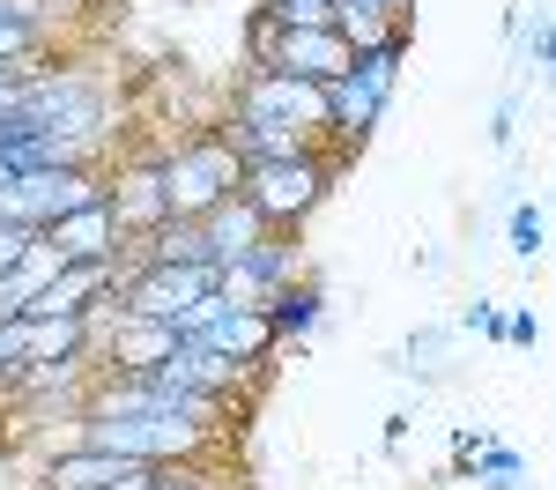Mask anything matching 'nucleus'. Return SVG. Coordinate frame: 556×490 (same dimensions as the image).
Masks as SVG:
<instances>
[{
	"label": "nucleus",
	"mask_w": 556,
	"mask_h": 490,
	"mask_svg": "<svg viewBox=\"0 0 556 490\" xmlns=\"http://www.w3.org/2000/svg\"><path fill=\"white\" fill-rule=\"evenodd\" d=\"M75 439L104 445V453H127V461H149V468H201V453L215 445L208 431L178 424L164 409H83Z\"/></svg>",
	"instance_id": "1"
},
{
	"label": "nucleus",
	"mask_w": 556,
	"mask_h": 490,
	"mask_svg": "<svg viewBox=\"0 0 556 490\" xmlns=\"http://www.w3.org/2000/svg\"><path fill=\"white\" fill-rule=\"evenodd\" d=\"M334 172H342V149H312V156H275V164H245L238 193L260 209L267 230H304L319 216V201L334 193Z\"/></svg>",
	"instance_id": "2"
},
{
	"label": "nucleus",
	"mask_w": 556,
	"mask_h": 490,
	"mask_svg": "<svg viewBox=\"0 0 556 490\" xmlns=\"http://www.w3.org/2000/svg\"><path fill=\"white\" fill-rule=\"evenodd\" d=\"M408 45H416V23L393 30L386 45H371V52H356V67H349L342 83H327V97H334V141H342V149H364L371 127L386 120V104H393V89H401Z\"/></svg>",
	"instance_id": "3"
},
{
	"label": "nucleus",
	"mask_w": 556,
	"mask_h": 490,
	"mask_svg": "<svg viewBox=\"0 0 556 490\" xmlns=\"http://www.w3.org/2000/svg\"><path fill=\"white\" fill-rule=\"evenodd\" d=\"M223 112H238V120H260V127L312 134V141H334V97H327V83H304V75L245 67Z\"/></svg>",
	"instance_id": "4"
},
{
	"label": "nucleus",
	"mask_w": 556,
	"mask_h": 490,
	"mask_svg": "<svg viewBox=\"0 0 556 490\" xmlns=\"http://www.w3.org/2000/svg\"><path fill=\"white\" fill-rule=\"evenodd\" d=\"M238 178H245V164L223 149V134L201 127L186 134L178 149H164V209L186 223H201L208 209H223L230 193H238Z\"/></svg>",
	"instance_id": "5"
},
{
	"label": "nucleus",
	"mask_w": 556,
	"mask_h": 490,
	"mask_svg": "<svg viewBox=\"0 0 556 490\" xmlns=\"http://www.w3.org/2000/svg\"><path fill=\"white\" fill-rule=\"evenodd\" d=\"M104 193V164H45V172H23L8 186L0 216L8 223H30V230H52L60 216H75Z\"/></svg>",
	"instance_id": "6"
},
{
	"label": "nucleus",
	"mask_w": 556,
	"mask_h": 490,
	"mask_svg": "<svg viewBox=\"0 0 556 490\" xmlns=\"http://www.w3.org/2000/svg\"><path fill=\"white\" fill-rule=\"evenodd\" d=\"M298 275H304L298 230H267L260 246H245L238 261L215 267V290H223L230 305H267V290H282V282H298Z\"/></svg>",
	"instance_id": "7"
},
{
	"label": "nucleus",
	"mask_w": 556,
	"mask_h": 490,
	"mask_svg": "<svg viewBox=\"0 0 556 490\" xmlns=\"http://www.w3.org/2000/svg\"><path fill=\"white\" fill-rule=\"evenodd\" d=\"M119 290H127V312H141V319H172V327H178V319H186V312L215 290V261L141 267V275H127Z\"/></svg>",
	"instance_id": "8"
},
{
	"label": "nucleus",
	"mask_w": 556,
	"mask_h": 490,
	"mask_svg": "<svg viewBox=\"0 0 556 490\" xmlns=\"http://www.w3.org/2000/svg\"><path fill=\"white\" fill-rule=\"evenodd\" d=\"M104 193H112V216H119L127 238L156 230V223L172 216V209H164V149H141V156L104 164Z\"/></svg>",
	"instance_id": "9"
},
{
	"label": "nucleus",
	"mask_w": 556,
	"mask_h": 490,
	"mask_svg": "<svg viewBox=\"0 0 556 490\" xmlns=\"http://www.w3.org/2000/svg\"><path fill=\"white\" fill-rule=\"evenodd\" d=\"M156 379H172V387H201V394H223L238 401V387L245 379H260V372H245V364H230L223 350H208L201 335H178V350L156 364Z\"/></svg>",
	"instance_id": "10"
},
{
	"label": "nucleus",
	"mask_w": 556,
	"mask_h": 490,
	"mask_svg": "<svg viewBox=\"0 0 556 490\" xmlns=\"http://www.w3.org/2000/svg\"><path fill=\"white\" fill-rule=\"evenodd\" d=\"M178 350V327L172 319H141V312H119V327L97 342V364L104 372H156L164 356Z\"/></svg>",
	"instance_id": "11"
},
{
	"label": "nucleus",
	"mask_w": 556,
	"mask_h": 490,
	"mask_svg": "<svg viewBox=\"0 0 556 490\" xmlns=\"http://www.w3.org/2000/svg\"><path fill=\"white\" fill-rule=\"evenodd\" d=\"M45 238H52L67 261H112V267H119V253H127V230H119V216H112V193H97L89 209L60 216Z\"/></svg>",
	"instance_id": "12"
},
{
	"label": "nucleus",
	"mask_w": 556,
	"mask_h": 490,
	"mask_svg": "<svg viewBox=\"0 0 556 490\" xmlns=\"http://www.w3.org/2000/svg\"><path fill=\"white\" fill-rule=\"evenodd\" d=\"M201 342L223 350L230 364H245V372H275V356H282V342H275V327H267V312H260V305H230L223 319L201 327Z\"/></svg>",
	"instance_id": "13"
},
{
	"label": "nucleus",
	"mask_w": 556,
	"mask_h": 490,
	"mask_svg": "<svg viewBox=\"0 0 556 490\" xmlns=\"http://www.w3.org/2000/svg\"><path fill=\"white\" fill-rule=\"evenodd\" d=\"M356 67V45L342 30H282L275 45V75H304V83H342Z\"/></svg>",
	"instance_id": "14"
},
{
	"label": "nucleus",
	"mask_w": 556,
	"mask_h": 490,
	"mask_svg": "<svg viewBox=\"0 0 556 490\" xmlns=\"http://www.w3.org/2000/svg\"><path fill=\"white\" fill-rule=\"evenodd\" d=\"M267 327H275V342H282V350H290V342H312V335H319V327H327V290H319V282H312V275H298V282H282V290H267Z\"/></svg>",
	"instance_id": "15"
},
{
	"label": "nucleus",
	"mask_w": 556,
	"mask_h": 490,
	"mask_svg": "<svg viewBox=\"0 0 556 490\" xmlns=\"http://www.w3.org/2000/svg\"><path fill=\"white\" fill-rule=\"evenodd\" d=\"M201 238H208V261L223 267V261H238L245 246H260V238H267V223H260V209L245 201V193H230L223 209L201 216Z\"/></svg>",
	"instance_id": "16"
},
{
	"label": "nucleus",
	"mask_w": 556,
	"mask_h": 490,
	"mask_svg": "<svg viewBox=\"0 0 556 490\" xmlns=\"http://www.w3.org/2000/svg\"><path fill=\"white\" fill-rule=\"evenodd\" d=\"M23 335H30V364H89V327L75 312H60V319H23Z\"/></svg>",
	"instance_id": "17"
},
{
	"label": "nucleus",
	"mask_w": 556,
	"mask_h": 490,
	"mask_svg": "<svg viewBox=\"0 0 556 490\" xmlns=\"http://www.w3.org/2000/svg\"><path fill=\"white\" fill-rule=\"evenodd\" d=\"M505 246H513L519 267H534V261H542V246H549V209L519 193L513 209H505Z\"/></svg>",
	"instance_id": "18"
},
{
	"label": "nucleus",
	"mask_w": 556,
	"mask_h": 490,
	"mask_svg": "<svg viewBox=\"0 0 556 490\" xmlns=\"http://www.w3.org/2000/svg\"><path fill=\"white\" fill-rule=\"evenodd\" d=\"M356 52H371V45H386L393 30H408V15H393V8H371V0H342V23H334Z\"/></svg>",
	"instance_id": "19"
},
{
	"label": "nucleus",
	"mask_w": 556,
	"mask_h": 490,
	"mask_svg": "<svg viewBox=\"0 0 556 490\" xmlns=\"http://www.w3.org/2000/svg\"><path fill=\"white\" fill-rule=\"evenodd\" d=\"M475 490H527V453H513V445H497L490 439V453L475 461Z\"/></svg>",
	"instance_id": "20"
},
{
	"label": "nucleus",
	"mask_w": 556,
	"mask_h": 490,
	"mask_svg": "<svg viewBox=\"0 0 556 490\" xmlns=\"http://www.w3.org/2000/svg\"><path fill=\"white\" fill-rule=\"evenodd\" d=\"M282 30H334L342 23V0H267Z\"/></svg>",
	"instance_id": "21"
},
{
	"label": "nucleus",
	"mask_w": 556,
	"mask_h": 490,
	"mask_svg": "<svg viewBox=\"0 0 556 490\" xmlns=\"http://www.w3.org/2000/svg\"><path fill=\"white\" fill-rule=\"evenodd\" d=\"M245 67H275V45H282V23H275V8H267V0H260L253 15H245Z\"/></svg>",
	"instance_id": "22"
},
{
	"label": "nucleus",
	"mask_w": 556,
	"mask_h": 490,
	"mask_svg": "<svg viewBox=\"0 0 556 490\" xmlns=\"http://www.w3.org/2000/svg\"><path fill=\"white\" fill-rule=\"evenodd\" d=\"M482 453H490V431H482V424H453V468H445L438 483H468Z\"/></svg>",
	"instance_id": "23"
},
{
	"label": "nucleus",
	"mask_w": 556,
	"mask_h": 490,
	"mask_svg": "<svg viewBox=\"0 0 556 490\" xmlns=\"http://www.w3.org/2000/svg\"><path fill=\"white\" fill-rule=\"evenodd\" d=\"M23 364H30V335H23V319H8L0 327V394L23 379Z\"/></svg>",
	"instance_id": "24"
},
{
	"label": "nucleus",
	"mask_w": 556,
	"mask_h": 490,
	"mask_svg": "<svg viewBox=\"0 0 556 490\" xmlns=\"http://www.w3.org/2000/svg\"><path fill=\"white\" fill-rule=\"evenodd\" d=\"M519 104H527V89H505L497 97V112H490V141H497V156H513V141H519Z\"/></svg>",
	"instance_id": "25"
},
{
	"label": "nucleus",
	"mask_w": 556,
	"mask_h": 490,
	"mask_svg": "<svg viewBox=\"0 0 556 490\" xmlns=\"http://www.w3.org/2000/svg\"><path fill=\"white\" fill-rule=\"evenodd\" d=\"M30 246H38V230H30V223H8V216H0V275H15Z\"/></svg>",
	"instance_id": "26"
},
{
	"label": "nucleus",
	"mask_w": 556,
	"mask_h": 490,
	"mask_svg": "<svg viewBox=\"0 0 556 490\" xmlns=\"http://www.w3.org/2000/svg\"><path fill=\"white\" fill-rule=\"evenodd\" d=\"M505 342L534 350V342H542V319H534V312H505Z\"/></svg>",
	"instance_id": "27"
},
{
	"label": "nucleus",
	"mask_w": 556,
	"mask_h": 490,
	"mask_svg": "<svg viewBox=\"0 0 556 490\" xmlns=\"http://www.w3.org/2000/svg\"><path fill=\"white\" fill-rule=\"evenodd\" d=\"M215 476H201V468H156V483L149 490H208Z\"/></svg>",
	"instance_id": "28"
},
{
	"label": "nucleus",
	"mask_w": 556,
	"mask_h": 490,
	"mask_svg": "<svg viewBox=\"0 0 556 490\" xmlns=\"http://www.w3.org/2000/svg\"><path fill=\"white\" fill-rule=\"evenodd\" d=\"M371 8H393V15H416V0H371Z\"/></svg>",
	"instance_id": "29"
},
{
	"label": "nucleus",
	"mask_w": 556,
	"mask_h": 490,
	"mask_svg": "<svg viewBox=\"0 0 556 490\" xmlns=\"http://www.w3.org/2000/svg\"><path fill=\"white\" fill-rule=\"evenodd\" d=\"M8 186H15V172H8V164H0V201H8Z\"/></svg>",
	"instance_id": "30"
},
{
	"label": "nucleus",
	"mask_w": 556,
	"mask_h": 490,
	"mask_svg": "<svg viewBox=\"0 0 556 490\" xmlns=\"http://www.w3.org/2000/svg\"><path fill=\"white\" fill-rule=\"evenodd\" d=\"M60 8H75V0H60Z\"/></svg>",
	"instance_id": "31"
}]
</instances>
